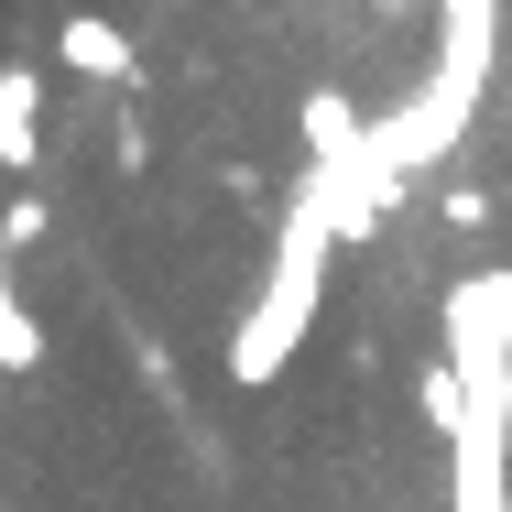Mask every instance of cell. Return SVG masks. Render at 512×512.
I'll list each match as a JSON object with an SVG mask.
<instances>
[{"mask_svg":"<svg viewBox=\"0 0 512 512\" xmlns=\"http://www.w3.org/2000/svg\"><path fill=\"white\" fill-rule=\"evenodd\" d=\"M447 512H512V404H469V425L447 436Z\"/></svg>","mask_w":512,"mask_h":512,"instance_id":"3957f363","label":"cell"},{"mask_svg":"<svg viewBox=\"0 0 512 512\" xmlns=\"http://www.w3.org/2000/svg\"><path fill=\"white\" fill-rule=\"evenodd\" d=\"M414 393H425V425H436V436H458V425H469V393H458V371H447V360H425V371H414Z\"/></svg>","mask_w":512,"mask_h":512,"instance_id":"ba28073f","label":"cell"},{"mask_svg":"<svg viewBox=\"0 0 512 512\" xmlns=\"http://www.w3.org/2000/svg\"><path fill=\"white\" fill-rule=\"evenodd\" d=\"M447 371L469 404H512V273H469L447 295Z\"/></svg>","mask_w":512,"mask_h":512,"instance_id":"7a4b0ae2","label":"cell"},{"mask_svg":"<svg viewBox=\"0 0 512 512\" xmlns=\"http://www.w3.org/2000/svg\"><path fill=\"white\" fill-rule=\"evenodd\" d=\"M55 44H66V66H77V77H131V33H120V22H99V11H77Z\"/></svg>","mask_w":512,"mask_h":512,"instance_id":"5b68a950","label":"cell"},{"mask_svg":"<svg viewBox=\"0 0 512 512\" xmlns=\"http://www.w3.org/2000/svg\"><path fill=\"white\" fill-rule=\"evenodd\" d=\"M33 360H44V327L11 295V240H0V371H33Z\"/></svg>","mask_w":512,"mask_h":512,"instance_id":"52a82bcc","label":"cell"},{"mask_svg":"<svg viewBox=\"0 0 512 512\" xmlns=\"http://www.w3.org/2000/svg\"><path fill=\"white\" fill-rule=\"evenodd\" d=\"M447 229H491V197L480 186H447Z\"/></svg>","mask_w":512,"mask_h":512,"instance_id":"30bf717a","label":"cell"},{"mask_svg":"<svg viewBox=\"0 0 512 512\" xmlns=\"http://www.w3.org/2000/svg\"><path fill=\"white\" fill-rule=\"evenodd\" d=\"M44 229H55L44 197H11V207H0V240H11V251H22V240H44Z\"/></svg>","mask_w":512,"mask_h":512,"instance_id":"9c48e42d","label":"cell"},{"mask_svg":"<svg viewBox=\"0 0 512 512\" xmlns=\"http://www.w3.org/2000/svg\"><path fill=\"white\" fill-rule=\"evenodd\" d=\"M0 77H11V66H0Z\"/></svg>","mask_w":512,"mask_h":512,"instance_id":"8fae6325","label":"cell"},{"mask_svg":"<svg viewBox=\"0 0 512 512\" xmlns=\"http://www.w3.org/2000/svg\"><path fill=\"white\" fill-rule=\"evenodd\" d=\"M360 142H371V120L338 99V88H316L306 99V164H338V153H360Z\"/></svg>","mask_w":512,"mask_h":512,"instance_id":"8992f818","label":"cell"},{"mask_svg":"<svg viewBox=\"0 0 512 512\" xmlns=\"http://www.w3.org/2000/svg\"><path fill=\"white\" fill-rule=\"evenodd\" d=\"M44 88H33V66H11L0 77V175H33V153H44Z\"/></svg>","mask_w":512,"mask_h":512,"instance_id":"277c9868","label":"cell"},{"mask_svg":"<svg viewBox=\"0 0 512 512\" xmlns=\"http://www.w3.org/2000/svg\"><path fill=\"white\" fill-rule=\"evenodd\" d=\"M327 251H338V229H327V207L295 186L284 229H273V273H262L251 316L229 327V382H240V393H262V382H284V371H295L316 306H327Z\"/></svg>","mask_w":512,"mask_h":512,"instance_id":"6da1fadb","label":"cell"}]
</instances>
